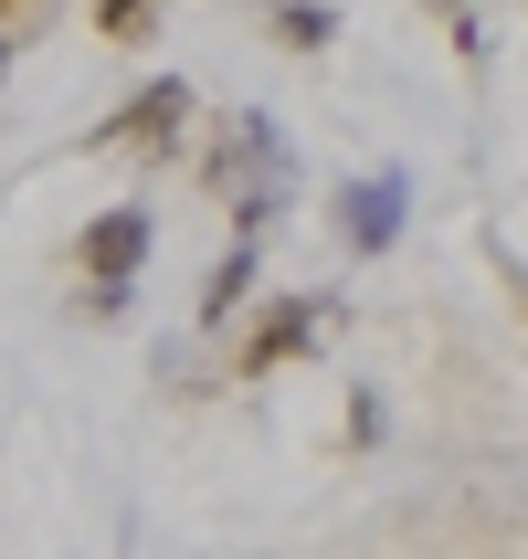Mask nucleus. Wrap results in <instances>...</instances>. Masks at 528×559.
I'll list each match as a JSON object with an SVG mask.
<instances>
[{
    "mask_svg": "<svg viewBox=\"0 0 528 559\" xmlns=\"http://www.w3.org/2000/svg\"><path fill=\"white\" fill-rule=\"evenodd\" d=\"M201 169H212V201H233V243H265V222H275L285 190H296V158H285L275 117H265V106H233V117L212 127V148H201Z\"/></svg>",
    "mask_w": 528,
    "mask_h": 559,
    "instance_id": "nucleus-1",
    "label": "nucleus"
},
{
    "mask_svg": "<svg viewBox=\"0 0 528 559\" xmlns=\"http://www.w3.org/2000/svg\"><path fill=\"white\" fill-rule=\"evenodd\" d=\"M149 243H159L149 201H117V212H95L85 233H74V275H85V307H95V317H117L127 296H138V275H149Z\"/></svg>",
    "mask_w": 528,
    "mask_h": 559,
    "instance_id": "nucleus-2",
    "label": "nucleus"
},
{
    "mask_svg": "<svg viewBox=\"0 0 528 559\" xmlns=\"http://www.w3.org/2000/svg\"><path fill=\"white\" fill-rule=\"evenodd\" d=\"M190 117H201V95H190L180 74H149V85L127 95V106L95 127L85 148H95V158H169V148L190 138Z\"/></svg>",
    "mask_w": 528,
    "mask_h": 559,
    "instance_id": "nucleus-3",
    "label": "nucleus"
},
{
    "mask_svg": "<svg viewBox=\"0 0 528 559\" xmlns=\"http://www.w3.org/2000/svg\"><path fill=\"white\" fill-rule=\"evenodd\" d=\"M402 222H412V180H402V169L339 190V243L349 253H391V243H402Z\"/></svg>",
    "mask_w": 528,
    "mask_h": 559,
    "instance_id": "nucleus-4",
    "label": "nucleus"
},
{
    "mask_svg": "<svg viewBox=\"0 0 528 559\" xmlns=\"http://www.w3.org/2000/svg\"><path fill=\"white\" fill-rule=\"evenodd\" d=\"M317 328H328V296H275V307L254 317V338H244V359H233V370L265 380V370H285V359H307Z\"/></svg>",
    "mask_w": 528,
    "mask_h": 559,
    "instance_id": "nucleus-5",
    "label": "nucleus"
},
{
    "mask_svg": "<svg viewBox=\"0 0 528 559\" xmlns=\"http://www.w3.org/2000/svg\"><path fill=\"white\" fill-rule=\"evenodd\" d=\"M254 264H265V243H233V253L212 264V275H201V328H222V317H233V307L254 296Z\"/></svg>",
    "mask_w": 528,
    "mask_h": 559,
    "instance_id": "nucleus-6",
    "label": "nucleus"
},
{
    "mask_svg": "<svg viewBox=\"0 0 528 559\" xmlns=\"http://www.w3.org/2000/svg\"><path fill=\"white\" fill-rule=\"evenodd\" d=\"M265 22H275L285 53H328V43H339V11H328V0H275Z\"/></svg>",
    "mask_w": 528,
    "mask_h": 559,
    "instance_id": "nucleus-7",
    "label": "nucleus"
},
{
    "mask_svg": "<svg viewBox=\"0 0 528 559\" xmlns=\"http://www.w3.org/2000/svg\"><path fill=\"white\" fill-rule=\"evenodd\" d=\"M159 11H169V0H95V32H106V43H149Z\"/></svg>",
    "mask_w": 528,
    "mask_h": 559,
    "instance_id": "nucleus-8",
    "label": "nucleus"
},
{
    "mask_svg": "<svg viewBox=\"0 0 528 559\" xmlns=\"http://www.w3.org/2000/svg\"><path fill=\"white\" fill-rule=\"evenodd\" d=\"M434 11H444V22H466V0H434Z\"/></svg>",
    "mask_w": 528,
    "mask_h": 559,
    "instance_id": "nucleus-9",
    "label": "nucleus"
},
{
    "mask_svg": "<svg viewBox=\"0 0 528 559\" xmlns=\"http://www.w3.org/2000/svg\"><path fill=\"white\" fill-rule=\"evenodd\" d=\"M0 74H11V32H0Z\"/></svg>",
    "mask_w": 528,
    "mask_h": 559,
    "instance_id": "nucleus-10",
    "label": "nucleus"
}]
</instances>
